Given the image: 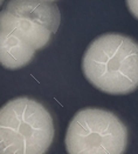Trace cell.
<instances>
[{
    "label": "cell",
    "mask_w": 138,
    "mask_h": 154,
    "mask_svg": "<svg viewBox=\"0 0 138 154\" xmlns=\"http://www.w3.org/2000/svg\"><path fill=\"white\" fill-rule=\"evenodd\" d=\"M61 21L54 2L8 0L0 12V63L7 69L28 65L49 44Z\"/></svg>",
    "instance_id": "obj_1"
},
{
    "label": "cell",
    "mask_w": 138,
    "mask_h": 154,
    "mask_svg": "<svg viewBox=\"0 0 138 154\" xmlns=\"http://www.w3.org/2000/svg\"><path fill=\"white\" fill-rule=\"evenodd\" d=\"M82 72L98 91L126 95L138 88V42L121 33H104L88 45Z\"/></svg>",
    "instance_id": "obj_2"
},
{
    "label": "cell",
    "mask_w": 138,
    "mask_h": 154,
    "mask_svg": "<svg viewBox=\"0 0 138 154\" xmlns=\"http://www.w3.org/2000/svg\"><path fill=\"white\" fill-rule=\"evenodd\" d=\"M53 139V118L38 100L18 97L1 107V154H43L49 149Z\"/></svg>",
    "instance_id": "obj_3"
},
{
    "label": "cell",
    "mask_w": 138,
    "mask_h": 154,
    "mask_svg": "<svg viewBox=\"0 0 138 154\" xmlns=\"http://www.w3.org/2000/svg\"><path fill=\"white\" fill-rule=\"evenodd\" d=\"M129 132L113 112L84 107L76 112L66 133V149L70 154L125 153Z\"/></svg>",
    "instance_id": "obj_4"
},
{
    "label": "cell",
    "mask_w": 138,
    "mask_h": 154,
    "mask_svg": "<svg viewBox=\"0 0 138 154\" xmlns=\"http://www.w3.org/2000/svg\"><path fill=\"white\" fill-rule=\"evenodd\" d=\"M125 4L130 14L138 20V0H125Z\"/></svg>",
    "instance_id": "obj_5"
},
{
    "label": "cell",
    "mask_w": 138,
    "mask_h": 154,
    "mask_svg": "<svg viewBox=\"0 0 138 154\" xmlns=\"http://www.w3.org/2000/svg\"><path fill=\"white\" fill-rule=\"evenodd\" d=\"M40 1H46V2H54L55 0H40Z\"/></svg>",
    "instance_id": "obj_6"
}]
</instances>
